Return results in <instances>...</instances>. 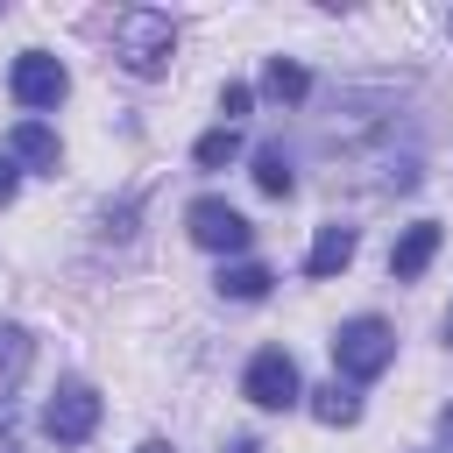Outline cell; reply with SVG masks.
<instances>
[{
    "label": "cell",
    "mask_w": 453,
    "mask_h": 453,
    "mask_svg": "<svg viewBox=\"0 0 453 453\" xmlns=\"http://www.w3.org/2000/svg\"><path fill=\"white\" fill-rule=\"evenodd\" d=\"M113 57L134 71V78H163L170 57H177V21L163 7H120L113 14Z\"/></svg>",
    "instance_id": "6da1fadb"
},
{
    "label": "cell",
    "mask_w": 453,
    "mask_h": 453,
    "mask_svg": "<svg viewBox=\"0 0 453 453\" xmlns=\"http://www.w3.org/2000/svg\"><path fill=\"white\" fill-rule=\"evenodd\" d=\"M333 361H340L347 382H375V375L396 361V333H389L375 311H361V319H347V326L333 333Z\"/></svg>",
    "instance_id": "7a4b0ae2"
},
{
    "label": "cell",
    "mask_w": 453,
    "mask_h": 453,
    "mask_svg": "<svg viewBox=\"0 0 453 453\" xmlns=\"http://www.w3.org/2000/svg\"><path fill=\"white\" fill-rule=\"evenodd\" d=\"M241 396L255 403V411H290V403H304V382H297V361L283 354V347H262L248 368H241Z\"/></svg>",
    "instance_id": "3957f363"
},
{
    "label": "cell",
    "mask_w": 453,
    "mask_h": 453,
    "mask_svg": "<svg viewBox=\"0 0 453 453\" xmlns=\"http://www.w3.org/2000/svg\"><path fill=\"white\" fill-rule=\"evenodd\" d=\"M99 432V389L92 382H57V396L42 403V439L50 446H85Z\"/></svg>",
    "instance_id": "277c9868"
},
{
    "label": "cell",
    "mask_w": 453,
    "mask_h": 453,
    "mask_svg": "<svg viewBox=\"0 0 453 453\" xmlns=\"http://www.w3.org/2000/svg\"><path fill=\"white\" fill-rule=\"evenodd\" d=\"M184 234H191L198 248H212V255H241V248L255 241V226H248L226 198H191V205H184Z\"/></svg>",
    "instance_id": "5b68a950"
},
{
    "label": "cell",
    "mask_w": 453,
    "mask_h": 453,
    "mask_svg": "<svg viewBox=\"0 0 453 453\" xmlns=\"http://www.w3.org/2000/svg\"><path fill=\"white\" fill-rule=\"evenodd\" d=\"M7 92H14L21 106H35V113H42V106H57V99L71 92V71H64L50 50H21V57H14V71H7Z\"/></svg>",
    "instance_id": "8992f818"
},
{
    "label": "cell",
    "mask_w": 453,
    "mask_h": 453,
    "mask_svg": "<svg viewBox=\"0 0 453 453\" xmlns=\"http://www.w3.org/2000/svg\"><path fill=\"white\" fill-rule=\"evenodd\" d=\"M432 255H439V219H418V226L396 234V248H389V276H396V283H418V276L432 269Z\"/></svg>",
    "instance_id": "52a82bcc"
},
{
    "label": "cell",
    "mask_w": 453,
    "mask_h": 453,
    "mask_svg": "<svg viewBox=\"0 0 453 453\" xmlns=\"http://www.w3.org/2000/svg\"><path fill=\"white\" fill-rule=\"evenodd\" d=\"M354 248H361V234H354V226H340V219H326V226L311 234V255H304V276H340V269L354 262Z\"/></svg>",
    "instance_id": "ba28073f"
},
{
    "label": "cell",
    "mask_w": 453,
    "mask_h": 453,
    "mask_svg": "<svg viewBox=\"0 0 453 453\" xmlns=\"http://www.w3.org/2000/svg\"><path fill=\"white\" fill-rule=\"evenodd\" d=\"M7 156L28 163V170H50V177H57V163H64V149H57V134H50L42 120H21V127L7 134Z\"/></svg>",
    "instance_id": "9c48e42d"
},
{
    "label": "cell",
    "mask_w": 453,
    "mask_h": 453,
    "mask_svg": "<svg viewBox=\"0 0 453 453\" xmlns=\"http://www.w3.org/2000/svg\"><path fill=\"white\" fill-rule=\"evenodd\" d=\"M28 361H35V333H28V326H14V319H0V396H14V389H21Z\"/></svg>",
    "instance_id": "30bf717a"
},
{
    "label": "cell",
    "mask_w": 453,
    "mask_h": 453,
    "mask_svg": "<svg viewBox=\"0 0 453 453\" xmlns=\"http://www.w3.org/2000/svg\"><path fill=\"white\" fill-rule=\"evenodd\" d=\"M262 92H269L276 106H297V99L311 92V71H304L297 57H269V64H262Z\"/></svg>",
    "instance_id": "8fae6325"
},
{
    "label": "cell",
    "mask_w": 453,
    "mask_h": 453,
    "mask_svg": "<svg viewBox=\"0 0 453 453\" xmlns=\"http://www.w3.org/2000/svg\"><path fill=\"white\" fill-rule=\"evenodd\" d=\"M255 191H269V198H290L297 191V170H290V149L283 142H262L255 149Z\"/></svg>",
    "instance_id": "7c38bea8"
},
{
    "label": "cell",
    "mask_w": 453,
    "mask_h": 453,
    "mask_svg": "<svg viewBox=\"0 0 453 453\" xmlns=\"http://www.w3.org/2000/svg\"><path fill=\"white\" fill-rule=\"evenodd\" d=\"M304 396H311V418H319V425H361L354 382H326V389H304Z\"/></svg>",
    "instance_id": "4fadbf2b"
},
{
    "label": "cell",
    "mask_w": 453,
    "mask_h": 453,
    "mask_svg": "<svg viewBox=\"0 0 453 453\" xmlns=\"http://www.w3.org/2000/svg\"><path fill=\"white\" fill-rule=\"evenodd\" d=\"M234 156H241V127H226V120L205 127V134L191 142V163H198V170H226Z\"/></svg>",
    "instance_id": "5bb4252c"
},
{
    "label": "cell",
    "mask_w": 453,
    "mask_h": 453,
    "mask_svg": "<svg viewBox=\"0 0 453 453\" xmlns=\"http://www.w3.org/2000/svg\"><path fill=\"white\" fill-rule=\"evenodd\" d=\"M269 269L262 262H234V269H219V297H234V304H255V297H269Z\"/></svg>",
    "instance_id": "9a60e30c"
},
{
    "label": "cell",
    "mask_w": 453,
    "mask_h": 453,
    "mask_svg": "<svg viewBox=\"0 0 453 453\" xmlns=\"http://www.w3.org/2000/svg\"><path fill=\"white\" fill-rule=\"evenodd\" d=\"M248 106H255V92H248V85H226V92H219V120H226V127H234Z\"/></svg>",
    "instance_id": "2e32d148"
},
{
    "label": "cell",
    "mask_w": 453,
    "mask_h": 453,
    "mask_svg": "<svg viewBox=\"0 0 453 453\" xmlns=\"http://www.w3.org/2000/svg\"><path fill=\"white\" fill-rule=\"evenodd\" d=\"M21 191V170H14V156H0V205Z\"/></svg>",
    "instance_id": "e0dca14e"
},
{
    "label": "cell",
    "mask_w": 453,
    "mask_h": 453,
    "mask_svg": "<svg viewBox=\"0 0 453 453\" xmlns=\"http://www.w3.org/2000/svg\"><path fill=\"white\" fill-rule=\"evenodd\" d=\"M439 446H446V453H453V403H446V411H439Z\"/></svg>",
    "instance_id": "ac0fdd59"
},
{
    "label": "cell",
    "mask_w": 453,
    "mask_h": 453,
    "mask_svg": "<svg viewBox=\"0 0 453 453\" xmlns=\"http://www.w3.org/2000/svg\"><path fill=\"white\" fill-rule=\"evenodd\" d=\"M234 453H262V446H255V439H234Z\"/></svg>",
    "instance_id": "d6986e66"
},
{
    "label": "cell",
    "mask_w": 453,
    "mask_h": 453,
    "mask_svg": "<svg viewBox=\"0 0 453 453\" xmlns=\"http://www.w3.org/2000/svg\"><path fill=\"white\" fill-rule=\"evenodd\" d=\"M134 453H170V446H163V439H149V446H134Z\"/></svg>",
    "instance_id": "ffe728a7"
},
{
    "label": "cell",
    "mask_w": 453,
    "mask_h": 453,
    "mask_svg": "<svg viewBox=\"0 0 453 453\" xmlns=\"http://www.w3.org/2000/svg\"><path fill=\"white\" fill-rule=\"evenodd\" d=\"M446 347H453V311H446Z\"/></svg>",
    "instance_id": "44dd1931"
},
{
    "label": "cell",
    "mask_w": 453,
    "mask_h": 453,
    "mask_svg": "<svg viewBox=\"0 0 453 453\" xmlns=\"http://www.w3.org/2000/svg\"><path fill=\"white\" fill-rule=\"evenodd\" d=\"M446 28H453V14H446Z\"/></svg>",
    "instance_id": "7402d4cb"
}]
</instances>
